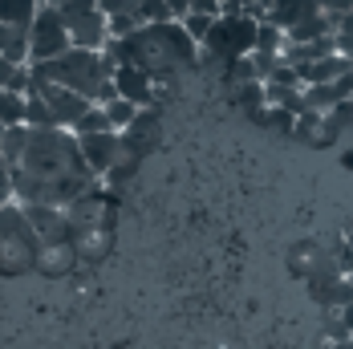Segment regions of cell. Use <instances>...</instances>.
Segmentation results:
<instances>
[{"mask_svg": "<svg viewBox=\"0 0 353 349\" xmlns=\"http://www.w3.org/2000/svg\"><path fill=\"white\" fill-rule=\"evenodd\" d=\"M317 12H325L317 0H284V4H276V8H268V21H272V25H281L284 33H288V29H296V25L313 21Z\"/></svg>", "mask_w": 353, "mask_h": 349, "instance_id": "11", "label": "cell"}, {"mask_svg": "<svg viewBox=\"0 0 353 349\" xmlns=\"http://www.w3.org/2000/svg\"><path fill=\"white\" fill-rule=\"evenodd\" d=\"M179 25L187 29V37H191L195 45H203V41H208V33H212V25H215V17H203V12H187Z\"/></svg>", "mask_w": 353, "mask_h": 349, "instance_id": "23", "label": "cell"}, {"mask_svg": "<svg viewBox=\"0 0 353 349\" xmlns=\"http://www.w3.org/2000/svg\"><path fill=\"white\" fill-rule=\"evenodd\" d=\"M142 0H98V8L106 12V17H130V12H139Z\"/></svg>", "mask_w": 353, "mask_h": 349, "instance_id": "26", "label": "cell"}, {"mask_svg": "<svg viewBox=\"0 0 353 349\" xmlns=\"http://www.w3.org/2000/svg\"><path fill=\"white\" fill-rule=\"evenodd\" d=\"M98 130H114L102 106H94V110H90V114H85V118H81V122L73 126V134H98Z\"/></svg>", "mask_w": 353, "mask_h": 349, "instance_id": "24", "label": "cell"}, {"mask_svg": "<svg viewBox=\"0 0 353 349\" xmlns=\"http://www.w3.org/2000/svg\"><path fill=\"white\" fill-rule=\"evenodd\" d=\"M114 90H118V98H130L134 106H154L159 102V94H154V77L139 66H118L114 70Z\"/></svg>", "mask_w": 353, "mask_h": 349, "instance_id": "9", "label": "cell"}, {"mask_svg": "<svg viewBox=\"0 0 353 349\" xmlns=\"http://www.w3.org/2000/svg\"><path fill=\"white\" fill-rule=\"evenodd\" d=\"M232 98H236V106L240 110H248V114H264L268 110V94H264V81H244V86H232Z\"/></svg>", "mask_w": 353, "mask_h": 349, "instance_id": "15", "label": "cell"}, {"mask_svg": "<svg viewBox=\"0 0 353 349\" xmlns=\"http://www.w3.org/2000/svg\"><path fill=\"white\" fill-rule=\"evenodd\" d=\"M41 0H0V25H17V29H33Z\"/></svg>", "mask_w": 353, "mask_h": 349, "instance_id": "14", "label": "cell"}, {"mask_svg": "<svg viewBox=\"0 0 353 349\" xmlns=\"http://www.w3.org/2000/svg\"><path fill=\"white\" fill-rule=\"evenodd\" d=\"M8 195H12V191H8V187H0V208L8 203Z\"/></svg>", "mask_w": 353, "mask_h": 349, "instance_id": "36", "label": "cell"}, {"mask_svg": "<svg viewBox=\"0 0 353 349\" xmlns=\"http://www.w3.org/2000/svg\"><path fill=\"white\" fill-rule=\"evenodd\" d=\"M77 146H81V159L90 163V171L98 174V179H106V174L126 159V150H122V134H118V130L77 134Z\"/></svg>", "mask_w": 353, "mask_h": 349, "instance_id": "7", "label": "cell"}, {"mask_svg": "<svg viewBox=\"0 0 353 349\" xmlns=\"http://www.w3.org/2000/svg\"><path fill=\"white\" fill-rule=\"evenodd\" d=\"M341 102H350L345 90H341V81H333V86H305V110L329 114V110H337Z\"/></svg>", "mask_w": 353, "mask_h": 349, "instance_id": "13", "label": "cell"}, {"mask_svg": "<svg viewBox=\"0 0 353 349\" xmlns=\"http://www.w3.org/2000/svg\"><path fill=\"white\" fill-rule=\"evenodd\" d=\"M167 8H171V17H175V21H183V17L191 12V0H167Z\"/></svg>", "mask_w": 353, "mask_h": 349, "instance_id": "32", "label": "cell"}, {"mask_svg": "<svg viewBox=\"0 0 353 349\" xmlns=\"http://www.w3.org/2000/svg\"><path fill=\"white\" fill-rule=\"evenodd\" d=\"M0 57L12 66H29V29L0 25Z\"/></svg>", "mask_w": 353, "mask_h": 349, "instance_id": "12", "label": "cell"}, {"mask_svg": "<svg viewBox=\"0 0 353 349\" xmlns=\"http://www.w3.org/2000/svg\"><path fill=\"white\" fill-rule=\"evenodd\" d=\"M65 49H73L70 29H65V17H61L53 4H41L33 29H29V66H37V61H53V57H61Z\"/></svg>", "mask_w": 353, "mask_h": 349, "instance_id": "6", "label": "cell"}, {"mask_svg": "<svg viewBox=\"0 0 353 349\" xmlns=\"http://www.w3.org/2000/svg\"><path fill=\"white\" fill-rule=\"evenodd\" d=\"M191 12H203V17H223V4H219V0H191Z\"/></svg>", "mask_w": 353, "mask_h": 349, "instance_id": "29", "label": "cell"}, {"mask_svg": "<svg viewBox=\"0 0 353 349\" xmlns=\"http://www.w3.org/2000/svg\"><path fill=\"white\" fill-rule=\"evenodd\" d=\"M333 260H337L341 277H350V280H353V240H345V244L337 248V256H333Z\"/></svg>", "mask_w": 353, "mask_h": 349, "instance_id": "28", "label": "cell"}, {"mask_svg": "<svg viewBox=\"0 0 353 349\" xmlns=\"http://www.w3.org/2000/svg\"><path fill=\"white\" fill-rule=\"evenodd\" d=\"M337 53L353 61V29H337Z\"/></svg>", "mask_w": 353, "mask_h": 349, "instance_id": "30", "label": "cell"}, {"mask_svg": "<svg viewBox=\"0 0 353 349\" xmlns=\"http://www.w3.org/2000/svg\"><path fill=\"white\" fill-rule=\"evenodd\" d=\"M154 142H159V110L146 106V110H139V118L122 130V150H126L130 159H142Z\"/></svg>", "mask_w": 353, "mask_h": 349, "instance_id": "10", "label": "cell"}, {"mask_svg": "<svg viewBox=\"0 0 353 349\" xmlns=\"http://www.w3.org/2000/svg\"><path fill=\"white\" fill-rule=\"evenodd\" d=\"M0 187H8L12 191V167H8V159L0 154Z\"/></svg>", "mask_w": 353, "mask_h": 349, "instance_id": "34", "label": "cell"}, {"mask_svg": "<svg viewBox=\"0 0 353 349\" xmlns=\"http://www.w3.org/2000/svg\"><path fill=\"white\" fill-rule=\"evenodd\" d=\"M29 94L45 98V106H49V110H53V118H57V126H65V130H73V126L94 110L81 94H73V90H65V86H53V81H33V90H29Z\"/></svg>", "mask_w": 353, "mask_h": 349, "instance_id": "8", "label": "cell"}, {"mask_svg": "<svg viewBox=\"0 0 353 349\" xmlns=\"http://www.w3.org/2000/svg\"><path fill=\"white\" fill-rule=\"evenodd\" d=\"M325 12H333V17H345V12H353V0H317Z\"/></svg>", "mask_w": 353, "mask_h": 349, "instance_id": "31", "label": "cell"}, {"mask_svg": "<svg viewBox=\"0 0 353 349\" xmlns=\"http://www.w3.org/2000/svg\"><path fill=\"white\" fill-rule=\"evenodd\" d=\"M268 81H272V86H301V73H296V66H288V61H281L276 70L268 73Z\"/></svg>", "mask_w": 353, "mask_h": 349, "instance_id": "27", "label": "cell"}, {"mask_svg": "<svg viewBox=\"0 0 353 349\" xmlns=\"http://www.w3.org/2000/svg\"><path fill=\"white\" fill-rule=\"evenodd\" d=\"M256 33H260V21L256 17H215L208 41L199 45V61H212V66H228L236 57L256 53Z\"/></svg>", "mask_w": 353, "mask_h": 349, "instance_id": "4", "label": "cell"}, {"mask_svg": "<svg viewBox=\"0 0 353 349\" xmlns=\"http://www.w3.org/2000/svg\"><path fill=\"white\" fill-rule=\"evenodd\" d=\"M260 122H268L276 134H292V126H296V114H288V110H276V106H268L264 114H260Z\"/></svg>", "mask_w": 353, "mask_h": 349, "instance_id": "25", "label": "cell"}, {"mask_svg": "<svg viewBox=\"0 0 353 349\" xmlns=\"http://www.w3.org/2000/svg\"><path fill=\"white\" fill-rule=\"evenodd\" d=\"M61 17H65V29H70L73 49H94L102 53L110 41V17L98 8V0H70V4H53Z\"/></svg>", "mask_w": 353, "mask_h": 349, "instance_id": "5", "label": "cell"}, {"mask_svg": "<svg viewBox=\"0 0 353 349\" xmlns=\"http://www.w3.org/2000/svg\"><path fill=\"white\" fill-rule=\"evenodd\" d=\"M223 81L228 86H244V81H264L260 70H256V53H248V57H236V61H228L223 66Z\"/></svg>", "mask_w": 353, "mask_h": 349, "instance_id": "20", "label": "cell"}, {"mask_svg": "<svg viewBox=\"0 0 353 349\" xmlns=\"http://www.w3.org/2000/svg\"><path fill=\"white\" fill-rule=\"evenodd\" d=\"M41 4H70V0H41Z\"/></svg>", "mask_w": 353, "mask_h": 349, "instance_id": "38", "label": "cell"}, {"mask_svg": "<svg viewBox=\"0 0 353 349\" xmlns=\"http://www.w3.org/2000/svg\"><path fill=\"white\" fill-rule=\"evenodd\" d=\"M33 81H53V86H65L73 94H81L90 106H106L118 90H114V61L106 53H94V49H65L61 57L53 61H37L29 66Z\"/></svg>", "mask_w": 353, "mask_h": 349, "instance_id": "3", "label": "cell"}, {"mask_svg": "<svg viewBox=\"0 0 353 349\" xmlns=\"http://www.w3.org/2000/svg\"><path fill=\"white\" fill-rule=\"evenodd\" d=\"M276 4H284V0H264V17H268V8H276Z\"/></svg>", "mask_w": 353, "mask_h": 349, "instance_id": "37", "label": "cell"}, {"mask_svg": "<svg viewBox=\"0 0 353 349\" xmlns=\"http://www.w3.org/2000/svg\"><path fill=\"white\" fill-rule=\"evenodd\" d=\"M219 4H236V0H219Z\"/></svg>", "mask_w": 353, "mask_h": 349, "instance_id": "39", "label": "cell"}, {"mask_svg": "<svg viewBox=\"0 0 353 349\" xmlns=\"http://www.w3.org/2000/svg\"><path fill=\"white\" fill-rule=\"evenodd\" d=\"M25 146H29V126H4V130H0V154L8 159V167L21 163Z\"/></svg>", "mask_w": 353, "mask_h": 349, "instance_id": "16", "label": "cell"}, {"mask_svg": "<svg viewBox=\"0 0 353 349\" xmlns=\"http://www.w3.org/2000/svg\"><path fill=\"white\" fill-rule=\"evenodd\" d=\"M284 45H288V37H284L281 25H272L268 17L260 21V33H256V53H268V57H284Z\"/></svg>", "mask_w": 353, "mask_h": 349, "instance_id": "17", "label": "cell"}, {"mask_svg": "<svg viewBox=\"0 0 353 349\" xmlns=\"http://www.w3.org/2000/svg\"><path fill=\"white\" fill-rule=\"evenodd\" d=\"M98 187V174L81 159V146L73 130H33L29 126V146L21 163L12 167V199L25 203H45V208H70L73 199L90 195Z\"/></svg>", "mask_w": 353, "mask_h": 349, "instance_id": "1", "label": "cell"}, {"mask_svg": "<svg viewBox=\"0 0 353 349\" xmlns=\"http://www.w3.org/2000/svg\"><path fill=\"white\" fill-rule=\"evenodd\" d=\"M337 317L345 321V329L353 333V301H350V305H341V309H337Z\"/></svg>", "mask_w": 353, "mask_h": 349, "instance_id": "35", "label": "cell"}, {"mask_svg": "<svg viewBox=\"0 0 353 349\" xmlns=\"http://www.w3.org/2000/svg\"><path fill=\"white\" fill-rule=\"evenodd\" d=\"M134 21H139L142 29H146V25H167V21H175V17H171L167 0H142L139 12H134Z\"/></svg>", "mask_w": 353, "mask_h": 349, "instance_id": "22", "label": "cell"}, {"mask_svg": "<svg viewBox=\"0 0 353 349\" xmlns=\"http://www.w3.org/2000/svg\"><path fill=\"white\" fill-rule=\"evenodd\" d=\"M102 53L114 66H139V70H146L154 77V90L175 81L183 70L199 66V45L187 37V29L179 21L146 25V29H134L130 37H110Z\"/></svg>", "mask_w": 353, "mask_h": 349, "instance_id": "2", "label": "cell"}, {"mask_svg": "<svg viewBox=\"0 0 353 349\" xmlns=\"http://www.w3.org/2000/svg\"><path fill=\"white\" fill-rule=\"evenodd\" d=\"M25 126H33V130H53V126H57V118H53V110L45 106V98L25 94ZM61 130H65V126H61Z\"/></svg>", "mask_w": 353, "mask_h": 349, "instance_id": "18", "label": "cell"}, {"mask_svg": "<svg viewBox=\"0 0 353 349\" xmlns=\"http://www.w3.org/2000/svg\"><path fill=\"white\" fill-rule=\"evenodd\" d=\"M12 73H17V66L0 57V90H8V81H12Z\"/></svg>", "mask_w": 353, "mask_h": 349, "instance_id": "33", "label": "cell"}, {"mask_svg": "<svg viewBox=\"0 0 353 349\" xmlns=\"http://www.w3.org/2000/svg\"><path fill=\"white\" fill-rule=\"evenodd\" d=\"M4 126H25V94L0 90V130Z\"/></svg>", "mask_w": 353, "mask_h": 349, "instance_id": "21", "label": "cell"}, {"mask_svg": "<svg viewBox=\"0 0 353 349\" xmlns=\"http://www.w3.org/2000/svg\"><path fill=\"white\" fill-rule=\"evenodd\" d=\"M102 110H106L110 126H114V130L122 134V130H126V126H130V122L139 118V110H142V106H134L130 98H118V94H114V98H110V102L102 106Z\"/></svg>", "mask_w": 353, "mask_h": 349, "instance_id": "19", "label": "cell"}, {"mask_svg": "<svg viewBox=\"0 0 353 349\" xmlns=\"http://www.w3.org/2000/svg\"><path fill=\"white\" fill-rule=\"evenodd\" d=\"M350 240H353V236H350Z\"/></svg>", "mask_w": 353, "mask_h": 349, "instance_id": "40", "label": "cell"}]
</instances>
